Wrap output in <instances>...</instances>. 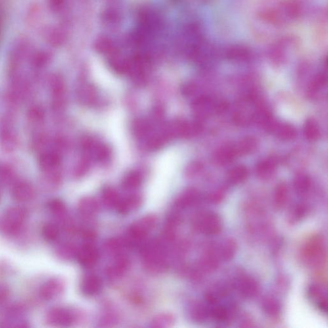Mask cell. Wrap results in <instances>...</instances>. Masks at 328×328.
<instances>
[{
	"instance_id": "9",
	"label": "cell",
	"mask_w": 328,
	"mask_h": 328,
	"mask_svg": "<svg viewBox=\"0 0 328 328\" xmlns=\"http://www.w3.org/2000/svg\"><path fill=\"white\" fill-rule=\"evenodd\" d=\"M73 315L69 311L64 308L52 309L47 315V322L54 327H67L73 322Z\"/></svg>"
},
{
	"instance_id": "28",
	"label": "cell",
	"mask_w": 328,
	"mask_h": 328,
	"mask_svg": "<svg viewBox=\"0 0 328 328\" xmlns=\"http://www.w3.org/2000/svg\"><path fill=\"white\" fill-rule=\"evenodd\" d=\"M236 155L235 150L230 147H226L221 149L216 155V160L219 163L224 164L232 161Z\"/></svg>"
},
{
	"instance_id": "10",
	"label": "cell",
	"mask_w": 328,
	"mask_h": 328,
	"mask_svg": "<svg viewBox=\"0 0 328 328\" xmlns=\"http://www.w3.org/2000/svg\"><path fill=\"white\" fill-rule=\"evenodd\" d=\"M64 285L59 279H50L46 282L40 290V296L44 300H51L57 297L64 291Z\"/></svg>"
},
{
	"instance_id": "31",
	"label": "cell",
	"mask_w": 328,
	"mask_h": 328,
	"mask_svg": "<svg viewBox=\"0 0 328 328\" xmlns=\"http://www.w3.org/2000/svg\"><path fill=\"white\" fill-rule=\"evenodd\" d=\"M44 238L48 241H54L59 236V229L55 224L47 223L42 229Z\"/></svg>"
},
{
	"instance_id": "11",
	"label": "cell",
	"mask_w": 328,
	"mask_h": 328,
	"mask_svg": "<svg viewBox=\"0 0 328 328\" xmlns=\"http://www.w3.org/2000/svg\"><path fill=\"white\" fill-rule=\"evenodd\" d=\"M102 283L100 277L94 274H88L82 279L81 289L86 296H94L100 293Z\"/></svg>"
},
{
	"instance_id": "40",
	"label": "cell",
	"mask_w": 328,
	"mask_h": 328,
	"mask_svg": "<svg viewBox=\"0 0 328 328\" xmlns=\"http://www.w3.org/2000/svg\"><path fill=\"white\" fill-rule=\"evenodd\" d=\"M1 18H0V32H1Z\"/></svg>"
},
{
	"instance_id": "19",
	"label": "cell",
	"mask_w": 328,
	"mask_h": 328,
	"mask_svg": "<svg viewBox=\"0 0 328 328\" xmlns=\"http://www.w3.org/2000/svg\"><path fill=\"white\" fill-rule=\"evenodd\" d=\"M141 205V198L138 195H132L128 198L122 200L117 208V211L122 215H127L130 212L137 210Z\"/></svg>"
},
{
	"instance_id": "5",
	"label": "cell",
	"mask_w": 328,
	"mask_h": 328,
	"mask_svg": "<svg viewBox=\"0 0 328 328\" xmlns=\"http://www.w3.org/2000/svg\"><path fill=\"white\" fill-rule=\"evenodd\" d=\"M27 212L22 207H12L6 212L2 228L6 233L15 234L20 231L26 219Z\"/></svg>"
},
{
	"instance_id": "36",
	"label": "cell",
	"mask_w": 328,
	"mask_h": 328,
	"mask_svg": "<svg viewBox=\"0 0 328 328\" xmlns=\"http://www.w3.org/2000/svg\"><path fill=\"white\" fill-rule=\"evenodd\" d=\"M256 146V142L253 138H247L240 144L239 151L245 154L251 153L255 149Z\"/></svg>"
},
{
	"instance_id": "16",
	"label": "cell",
	"mask_w": 328,
	"mask_h": 328,
	"mask_svg": "<svg viewBox=\"0 0 328 328\" xmlns=\"http://www.w3.org/2000/svg\"><path fill=\"white\" fill-rule=\"evenodd\" d=\"M200 194L194 189L187 191L177 199L176 206L178 209H184L193 207L200 201Z\"/></svg>"
},
{
	"instance_id": "20",
	"label": "cell",
	"mask_w": 328,
	"mask_h": 328,
	"mask_svg": "<svg viewBox=\"0 0 328 328\" xmlns=\"http://www.w3.org/2000/svg\"><path fill=\"white\" fill-rule=\"evenodd\" d=\"M60 157L54 153H43L39 157V164L43 171H50L60 164Z\"/></svg>"
},
{
	"instance_id": "6",
	"label": "cell",
	"mask_w": 328,
	"mask_h": 328,
	"mask_svg": "<svg viewBox=\"0 0 328 328\" xmlns=\"http://www.w3.org/2000/svg\"><path fill=\"white\" fill-rule=\"evenodd\" d=\"M233 286L239 295L245 299L254 298L260 292V285L257 281L246 274L238 275Z\"/></svg>"
},
{
	"instance_id": "15",
	"label": "cell",
	"mask_w": 328,
	"mask_h": 328,
	"mask_svg": "<svg viewBox=\"0 0 328 328\" xmlns=\"http://www.w3.org/2000/svg\"><path fill=\"white\" fill-rule=\"evenodd\" d=\"M12 195L18 201H28L34 196V190L28 183L20 182L14 186Z\"/></svg>"
},
{
	"instance_id": "34",
	"label": "cell",
	"mask_w": 328,
	"mask_h": 328,
	"mask_svg": "<svg viewBox=\"0 0 328 328\" xmlns=\"http://www.w3.org/2000/svg\"><path fill=\"white\" fill-rule=\"evenodd\" d=\"M140 176L137 173H132L125 178L123 182V186L127 189H134L140 186Z\"/></svg>"
},
{
	"instance_id": "38",
	"label": "cell",
	"mask_w": 328,
	"mask_h": 328,
	"mask_svg": "<svg viewBox=\"0 0 328 328\" xmlns=\"http://www.w3.org/2000/svg\"><path fill=\"white\" fill-rule=\"evenodd\" d=\"M223 193L220 192V191H218V192L210 195L209 201L212 203H218L223 199Z\"/></svg>"
},
{
	"instance_id": "8",
	"label": "cell",
	"mask_w": 328,
	"mask_h": 328,
	"mask_svg": "<svg viewBox=\"0 0 328 328\" xmlns=\"http://www.w3.org/2000/svg\"><path fill=\"white\" fill-rule=\"evenodd\" d=\"M77 258L82 267L91 268L96 264L99 259V251L91 244H85L77 250Z\"/></svg>"
},
{
	"instance_id": "24",
	"label": "cell",
	"mask_w": 328,
	"mask_h": 328,
	"mask_svg": "<svg viewBox=\"0 0 328 328\" xmlns=\"http://www.w3.org/2000/svg\"><path fill=\"white\" fill-rule=\"evenodd\" d=\"M227 56L231 60H246L250 57V53L247 48L241 46H234L229 48Z\"/></svg>"
},
{
	"instance_id": "35",
	"label": "cell",
	"mask_w": 328,
	"mask_h": 328,
	"mask_svg": "<svg viewBox=\"0 0 328 328\" xmlns=\"http://www.w3.org/2000/svg\"><path fill=\"white\" fill-rule=\"evenodd\" d=\"M44 116H45L44 111L39 107L31 109L28 112V119L31 123H41L43 121Z\"/></svg>"
},
{
	"instance_id": "26",
	"label": "cell",
	"mask_w": 328,
	"mask_h": 328,
	"mask_svg": "<svg viewBox=\"0 0 328 328\" xmlns=\"http://www.w3.org/2000/svg\"><path fill=\"white\" fill-rule=\"evenodd\" d=\"M311 187V181L308 176L301 174L294 181L296 191L300 194H305Z\"/></svg>"
},
{
	"instance_id": "29",
	"label": "cell",
	"mask_w": 328,
	"mask_h": 328,
	"mask_svg": "<svg viewBox=\"0 0 328 328\" xmlns=\"http://www.w3.org/2000/svg\"><path fill=\"white\" fill-rule=\"evenodd\" d=\"M248 175L247 169L245 167L239 166L231 171L229 178L233 184H240L244 182Z\"/></svg>"
},
{
	"instance_id": "39",
	"label": "cell",
	"mask_w": 328,
	"mask_h": 328,
	"mask_svg": "<svg viewBox=\"0 0 328 328\" xmlns=\"http://www.w3.org/2000/svg\"><path fill=\"white\" fill-rule=\"evenodd\" d=\"M7 292L4 287L0 286V301L4 300L5 298L7 297Z\"/></svg>"
},
{
	"instance_id": "21",
	"label": "cell",
	"mask_w": 328,
	"mask_h": 328,
	"mask_svg": "<svg viewBox=\"0 0 328 328\" xmlns=\"http://www.w3.org/2000/svg\"><path fill=\"white\" fill-rule=\"evenodd\" d=\"M0 145L1 148L7 152H11L17 146L15 134L8 130H4L0 136Z\"/></svg>"
},
{
	"instance_id": "1",
	"label": "cell",
	"mask_w": 328,
	"mask_h": 328,
	"mask_svg": "<svg viewBox=\"0 0 328 328\" xmlns=\"http://www.w3.org/2000/svg\"><path fill=\"white\" fill-rule=\"evenodd\" d=\"M191 224L195 231L207 236L218 235L222 229L221 218L212 211L197 212L193 217Z\"/></svg>"
},
{
	"instance_id": "22",
	"label": "cell",
	"mask_w": 328,
	"mask_h": 328,
	"mask_svg": "<svg viewBox=\"0 0 328 328\" xmlns=\"http://www.w3.org/2000/svg\"><path fill=\"white\" fill-rule=\"evenodd\" d=\"M289 190L285 184L278 185L275 189L274 205L277 210L283 209L288 200Z\"/></svg>"
},
{
	"instance_id": "7",
	"label": "cell",
	"mask_w": 328,
	"mask_h": 328,
	"mask_svg": "<svg viewBox=\"0 0 328 328\" xmlns=\"http://www.w3.org/2000/svg\"><path fill=\"white\" fill-rule=\"evenodd\" d=\"M308 297L321 313H327V292L320 284L313 283L308 287Z\"/></svg>"
},
{
	"instance_id": "25",
	"label": "cell",
	"mask_w": 328,
	"mask_h": 328,
	"mask_svg": "<svg viewBox=\"0 0 328 328\" xmlns=\"http://www.w3.org/2000/svg\"><path fill=\"white\" fill-rule=\"evenodd\" d=\"M174 323L173 316L171 314H161L157 315L151 321V327L153 328H169Z\"/></svg>"
},
{
	"instance_id": "13",
	"label": "cell",
	"mask_w": 328,
	"mask_h": 328,
	"mask_svg": "<svg viewBox=\"0 0 328 328\" xmlns=\"http://www.w3.org/2000/svg\"><path fill=\"white\" fill-rule=\"evenodd\" d=\"M261 306L263 311L271 319H277L280 317L281 305L277 299L272 296H266L262 299Z\"/></svg>"
},
{
	"instance_id": "12",
	"label": "cell",
	"mask_w": 328,
	"mask_h": 328,
	"mask_svg": "<svg viewBox=\"0 0 328 328\" xmlns=\"http://www.w3.org/2000/svg\"><path fill=\"white\" fill-rule=\"evenodd\" d=\"M130 262L125 256L118 254L115 261L107 270V274L110 279H116L123 276L129 268Z\"/></svg>"
},
{
	"instance_id": "27",
	"label": "cell",
	"mask_w": 328,
	"mask_h": 328,
	"mask_svg": "<svg viewBox=\"0 0 328 328\" xmlns=\"http://www.w3.org/2000/svg\"><path fill=\"white\" fill-rule=\"evenodd\" d=\"M309 208L305 204H298L292 209L290 214V220L292 222H297L303 219L308 214Z\"/></svg>"
},
{
	"instance_id": "4",
	"label": "cell",
	"mask_w": 328,
	"mask_h": 328,
	"mask_svg": "<svg viewBox=\"0 0 328 328\" xmlns=\"http://www.w3.org/2000/svg\"><path fill=\"white\" fill-rule=\"evenodd\" d=\"M142 251L144 266L147 270L153 273H161L165 271L167 262L157 242L148 244Z\"/></svg>"
},
{
	"instance_id": "3",
	"label": "cell",
	"mask_w": 328,
	"mask_h": 328,
	"mask_svg": "<svg viewBox=\"0 0 328 328\" xmlns=\"http://www.w3.org/2000/svg\"><path fill=\"white\" fill-rule=\"evenodd\" d=\"M157 224V217L153 215L145 216L134 222L128 231L127 239L125 240L127 246H135L141 243Z\"/></svg>"
},
{
	"instance_id": "14",
	"label": "cell",
	"mask_w": 328,
	"mask_h": 328,
	"mask_svg": "<svg viewBox=\"0 0 328 328\" xmlns=\"http://www.w3.org/2000/svg\"><path fill=\"white\" fill-rule=\"evenodd\" d=\"M237 243L231 239L224 240L219 245L217 246V251L220 260L230 261L236 254Z\"/></svg>"
},
{
	"instance_id": "37",
	"label": "cell",
	"mask_w": 328,
	"mask_h": 328,
	"mask_svg": "<svg viewBox=\"0 0 328 328\" xmlns=\"http://www.w3.org/2000/svg\"><path fill=\"white\" fill-rule=\"evenodd\" d=\"M48 207L51 212L55 214H62L65 212L66 208L64 203L59 199H54L48 204Z\"/></svg>"
},
{
	"instance_id": "23",
	"label": "cell",
	"mask_w": 328,
	"mask_h": 328,
	"mask_svg": "<svg viewBox=\"0 0 328 328\" xmlns=\"http://www.w3.org/2000/svg\"><path fill=\"white\" fill-rule=\"evenodd\" d=\"M103 201L108 209H117L121 199L116 191L111 188L105 189L103 193Z\"/></svg>"
},
{
	"instance_id": "2",
	"label": "cell",
	"mask_w": 328,
	"mask_h": 328,
	"mask_svg": "<svg viewBox=\"0 0 328 328\" xmlns=\"http://www.w3.org/2000/svg\"><path fill=\"white\" fill-rule=\"evenodd\" d=\"M325 254V242L321 235H313L302 247V260L310 266H319L322 264Z\"/></svg>"
},
{
	"instance_id": "30",
	"label": "cell",
	"mask_w": 328,
	"mask_h": 328,
	"mask_svg": "<svg viewBox=\"0 0 328 328\" xmlns=\"http://www.w3.org/2000/svg\"><path fill=\"white\" fill-rule=\"evenodd\" d=\"M274 163L272 161L263 162L258 166L257 173L260 178H268L272 175L274 171Z\"/></svg>"
},
{
	"instance_id": "33",
	"label": "cell",
	"mask_w": 328,
	"mask_h": 328,
	"mask_svg": "<svg viewBox=\"0 0 328 328\" xmlns=\"http://www.w3.org/2000/svg\"><path fill=\"white\" fill-rule=\"evenodd\" d=\"M304 131L307 138L310 140L317 139L319 136L318 127L316 123L312 120L306 122Z\"/></svg>"
},
{
	"instance_id": "17",
	"label": "cell",
	"mask_w": 328,
	"mask_h": 328,
	"mask_svg": "<svg viewBox=\"0 0 328 328\" xmlns=\"http://www.w3.org/2000/svg\"><path fill=\"white\" fill-rule=\"evenodd\" d=\"M191 318L197 323H203L210 319L209 307L205 303L194 302L190 307Z\"/></svg>"
},
{
	"instance_id": "32",
	"label": "cell",
	"mask_w": 328,
	"mask_h": 328,
	"mask_svg": "<svg viewBox=\"0 0 328 328\" xmlns=\"http://www.w3.org/2000/svg\"><path fill=\"white\" fill-rule=\"evenodd\" d=\"M277 135L281 139L291 140L296 136V130L291 126L281 125L277 129Z\"/></svg>"
},
{
	"instance_id": "18",
	"label": "cell",
	"mask_w": 328,
	"mask_h": 328,
	"mask_svg": "<svg viewBox=\"0 0 328 328\" xmlns=\"http://www.w3.org/2000/svg\"><path fill=\"white\" fill-rule=\"evenodd\" d=\"M79 211L85 218H91L98 212L97 202L91 197H85L79 204Z\"/></svg>"
}]
</instances>
